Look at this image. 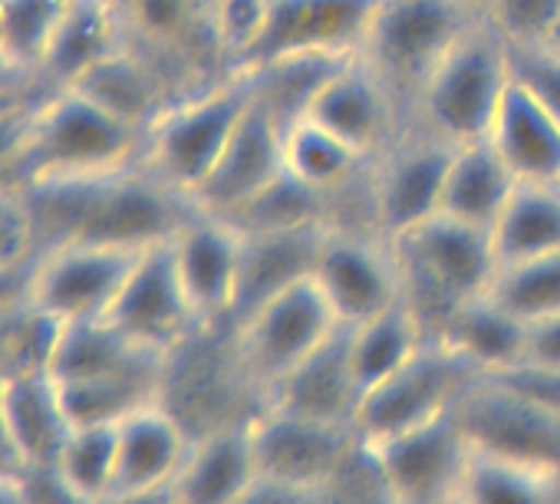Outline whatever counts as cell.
<instances>
[{"mask_svg":"<svg viewBox=\"0 0 560 504\" xmlns=\"http://www.w3.org/2000/svg\"><path fill=\"white\" fill-rule=\"evenodd\" d=\"M514 185V175L504 168L488 139L455 145L439 211L471 227L491 231Z\"/></svg>","mask_w":560,"mask_h":504,"instance_id":"27","label":"cell"},{"mask_svg":"<svg viewBox=\"0 0 560 504\" xmlns=\"http://www.w3.org/2000/svg\"><path fill=\"white\" fill-rule=\"evenodd\" d=\"M485 21L504 44H544L560 21V0H491Z\"/></svg>","mask_w":560,"mask_h":504,"instance_id":"38","label":"cell"},{"mask_svg":"<svg viewBox=\"0 0 560 504\" xmlns=\"http://www.w3.org/2000/svg\"><path fill=\"white\" fill-rule=\"evenodd\" d=\"M254 96V70L234 67L208 90L172 99L145 129L142 165L191 198L221 159Z\"/></svg>","mask_w":560,"mask_h":504,"instance_id":"3","label":"cell"},{"mask_svg":"<svg viewBox=\"0 0 560 504\" xmlns=\"http://www.w3.org/2000/svg\"><path fill=\"white\" fill-rule=\"evenodd\" d=\"M481 21L458 0H376L360 57L386 83L412 126L416 99L448 50Z\"/></svg>","mask_w":560,"mask_h":504,"instance_id":"4","label":"cell"},{"mask_svg":"<svg viewBox=\"0 0 560 504\" xmlns=\"http://www.w3.org/2000/svg\"><path fill=\"white\" fill-rule=\"evenodd\" d=\"M488 297L521 324L560 314V250L498 268Z\"/></svg>","mask_w":560,"mask_h":504,"instance_id":"34","label":"cell"},{"mask_svg":"<svg viewBox=\"0 0 560 504\" xmlns=\"http://www.w3.org/2000/svg\"><path fill=\"white\" fill-rule=\"evenodd\" d=\"M360 402L363 386L350 360V327H337V333L324 347H317L298 370H291L267 392L264 406L357 429Z\"/></svg>","mask_w":560,"mask_h":504,"instance_id":"23","label":"cell"},{"mask_svg":"<svg viewBox=\"0 0 560 504\" xmlns=\"http://www.w3.org/2000/svg\"><path fill=\"white\" fill-rule=\"evenodd\" d=\"M455 145L409 126L370 168V224L386 241L439 214Z\"/></svg>","mask_w":560,"mask_h":504,"instance_id":"11","label":"cell"},{"mask_svg":"<svg viewBox=\"0 0 560 504\" xmlns=\"http://www.w3.org/2000/svg\"><path fill=\"white\" fill-rule=\"evenodd\" d=\"M481 373L448 343L429 337L409 363L373 386L357 412L363 442H380L452 412Z\"/></svg>","mask_w":560,"mask_h":504,"instance_id":"7","label":"cell"},{"mask_svg":"<svg viewBox=\"0 0 560 504\" xmlns=\"http://www.w3.org/2000/svg\"><path fill=\"white\" fill-rule=\"evenodd\" d=\"M488 234L498 268L560 250V181H517Z\"/></svg>","mask_w":560,"mask_h":504,"instance_id":"29","label":"cell"},{"mask_svg":"<svg viewBox=\"0 0 560 504\" xmlns=\"http://www.w3.org/2000/svg\"><path fill=\"white\" fill-rule=\"evenodd\" d=\"M237 504H324V494L317 488H301L260 474Z\"/></svg>","mask_w":560,"mask_h":504,"instance_id":"43","label":"cell"},{"mask_svg":"<svg viewBox=\"0 0 560 504\" xmlns=\"http://www.w3.org/2000/svg\"><path fill=\"white\" fill-rule=\"evenodd\" d=\"M280 136H284V126L254 96L250 109L244 113L221 159L191 195L195 208L221 218H234L244 204H250L260 191H267L284 175Z\"/></svg>","mask_w":560,"mask_h":504,"instance_id":"19","label":"cell"},{"mask_svg":"<svg viewBox=\"0 0 560 504\" xmlns=\"http://www.w3.org/2000/svg\"><path fill=\"white\" fill-rule=\"evenodd\" d=\"M343 327L314 278L270 297L231 330V350L244 383L267 402V392L298 370L317 347Z\"/></svg>","mask_w":560,"mask_h":504,"instance_id":"6","label":"cell"},{"mask_svg":"<svg viewBox=\"0 0 560 504\" xmlns=\"http://www.w3.org/2000/svg\"><path fill=\"white\" fill-rule=\"evenodd\" d=\"M389 244L399 258L402 301L429 337H435L465 301L488 294L498 274L491 234L442 211Z\"/></svg>","mask_w":560,"mask_h":504,"instance_id":"2","label":"cell"},{"mask_svg":"<svg viewBox=\"0 0 560 504\" xmlns=\"http://www.w3.org/2000/svg\"><path fill=\"white\" fill-rule=\"evenodd\" d=\"M250 419L198 432L182 471L165 491V504H237L260 478Z\"/></svg>","mask_w":560,"mask_h":504,"instance_id":"22","label":"cell"},{"mask_svg":"<svg viewBox=\"0 0 560 504\" xmlns=\"http://www.w3.org/2000/svg\"><path fill=\"white\" fill-rule=\"evenodd\" d=\"M254 455L264 478L301 488H327L357 455L360 432L353 425L317 422L264 406L250 419Z\"/></svg>","mask_w":560,"mask_h":504,"instance_id":"14","label":"cell"},{"mask_svg":"<svg viewBox=\"0 0 560 504\" xmlns=\"http://www.w3.org/2000/svg\"><path fill=\"white\" fill-rule=\"evenodd\" d=\"M270 4L273 0H205L208 34L234 67H244L257 50L270 21Z\"/></svg>","mask_w":560,"mask_h":504,"instance_id":"36","label":"cell"},{"mask_svg":"<svg viewBox=\"0 0 560 504\" xmlns=\"http://www.w3.org/2000/svg\"><path fill=\"white\" fill-rule=\"evenodd\" d=\"M40 93H44V86H40V80H37L31 70L18 67L11 57L0 54V109H11V106L31 103V99L40 96Z\"/></svg>","mask_w":560,"mask_h":504,"instance_id":"44","label":"cell"},{"mask_svg":"<svg viewBox=\"0 0 560 504\" xmlns=\"http://www.w3.org/2000/svg\"><path fill=\"white\" fill-rule=\"evenodd\" d=\"M485 139L514 181H560V119L530 99L517 83H508Z\"/></svg>","mask_w":560,"mask_h":504,"instance_id":"25","label":"cell"},{"mask_svg":"<svg viewBox=\"0 0 560 504\" xmlns=\"http://www.w3.org/2000/svg\"><path fill=\"white\" fill-rule=\"evenodd\" d=\"M508 77L560 119V54L550 44H508Z\"/></svg>","mask_w":560,"mask_h":504,"instance_id":"37","label":"cell"},{"mask_svg":"<svg viewBox=\"0 0 560 504\" xmlns=\"http://www.w3.org/2000/svg\"><path fill=\"white\" fill-rule=\"evenodd\" d=\"M0 504H34L31 488L14 465L0 468Z\"/></svg>","mask_w":560,"mask_h":504,"instance_id":"45","label":"cell"},{"mask_svg":"<svg viewBox=\"0 0 560 504\" xmlns=\"http://www.w3.org/2000/svg\"><path fill=\"white\" fill-rule=\"evenodd\" d=\"M241 227L221 214L195 211L172 234V258L185 297L201 330H221L231 324L241 278Z\"/></svg>","mask_w":560,"mask_h":504,"instance_id":"15","label":"cell"},{"mask_svg":"<svg viewBox=\"0 0 560 504\" xmlns=\"http://www.w3.org/2000/svg\"><path fill=\"white\" fill-rule=\"evenodd\" d=\"M521 363L560 373V314L527 324V330H524V360Z\"/></svg>","mask_w":560,"mask_h":504,"instance_id":"41","label":"cell"},{"mask_svg":"<svg viewBox=\"0 0 560 504\" xmlns=\"http://www.w3.org/2000/svg\"><path fill=\"white\" fill-rule=\"evenodd\" d=\"M462 8H468L471 14H478V17H485L488 14V8H491V0H458Z\"/></svg>","mask_w":560,"mask_h":504,"instance_id":"46","label":"cell"},{"mask_svg":"<svg viewBox=\"0 0 560 504\" xmlns=\"http://www.w3.org/2000/svg\"><path fill=\"white\" fill-rule=\"evenodd\" d=\"M544 44H550V47H553V50L560 54V21L553 24V31H550V37H547Z\"/></svg>","mask_w":560,"mask_h":504,"instance_id":"47","label":"cell"},{"mask_svg":"<svg viewBox=\"0 0 560 504\" xmlns=\"http://www.w3.org/2000/svg\"><path fill=\"white\" fill-rule=\"evenodd\" d=\"M70 432L73 419L47 366H11L0 373V448L14 468H54Z\"/></svg>","mask_w":560,"mask_h":504,"instance_id":"16","label":"cell"},{"mask_svg":"<svg viewBox=\"0 0 560 504\" xmlns=\"http://www.w3.org/2000/svg\"><path fill=\"white\" fill-rule=\"evenodd\" d=\"M376 0H273L267 31L244 67L294 54H360Z\"/></svg>","mask_w":560,"mask_h":504,"instance_id":"20","label":"cell"},{"mask_svg":"<svg viewBox=\"0 0 560 504\" xmlns=\"http://www.w3.org/2000/svg\"><path fill=\"white\" fill-rule=\"evenodd\" d=\"M425 340L429 333L422 330L416 314L406 307V301L350 327V360L363 386V396L373 386H380L386 376H393L402 363H409Z\"/></svg>","mask_w":560,"mask_h":504,"instance_id":"30","label":"cell"},{"mask_svg":"<svg viewBox=\"0 0 560 504\" xmlns=\"http://www.w3.org/2000/svg\"><path fill=\"white\" fill-rule=\"evenodd\" d=\"M37 247L40 244L24 188L0 185V268L34 255Z\"/></svg>","mask_w":560,"mask_h":504,"instance_id":"39","label":"cell"},{"mask_svg":"<svg viewBox=\"0 0 560 504\" xmlns=\"http://www.w3.org/2000/svg\"><path fill=\"white\" fill-rule=\"evenodd\" d=\"M330 221H311L294 227H267V231H241V278L237 301L231 310V324L254 314L270 297L284 294L314 278L317 255Z\"/></svg>","mask_w":560,"mask_h":504,"instance_id":"21","label":"cell"},{"mask_svg":"<svg viewBox=\"0 0 560 504\" xmlns=\"http://www.w3.org/2000/svg\"><path fill=\"white\" fill-rule=\"evenodd\" d=\"M54 474L80 504H106L116 481V425H73Z\"/></svg>","mask_w":560,"mask_h":504,"instance_id":"33","label":"cell"},{"mask_svg":"<svg viewBox=\"0 0 560 504\" xmlns=\"http://www.w3.org/2000/svg\"><path fill=\"white\" fill-rule=\"evenodd\" d=\"M126 24L129 17L119 0H70L37 70L44 90L73 86L119 54L129 44Z\"/></svg>","mask_w":560,"mask_h":504,"instance_id":"24","label":"cell"},{"mask_svg":"<svg viewBox=\"0 0 560 504\" xmlns=\"http://www.w3.org/2000/svg\"><path fill=\"white\" fill-rule=\"evenodd\" d=\"M145 247L109 241H60L40 247L31 310L54 324L103 320Z\"/></svg>","mask_w":560,"mask_h":504,"instance_id":"8","label":"cell"},{"mask_svg":"<svg viewBox=\"0 0 560 504\" xmlns=\"http://www.w3.org/2000/svg\"><path fill=\"white\" fill-rule=\"evenodd\" d=\"M314 284L343 327H357L402 301L396 250L370 227H327Z\"/></svg>","mask_w":560,"mask_h":504,"instance_id":"9","label":"cell"},{"mask_svg":"<svg viewBox=\"0 0 560 504\" xmlns=\"http://www.w3.org/2000/svg\"><path fill=\"white\" fill-rule=\"evenodd\" d=\"M145 129L119 119L77 86L44 90L14 165L18 188L109 175L142 162Z\"/></svg>","mask_w":560,"mask_h":504,"instance_id":"1","label":"cell"},{"mask_svg":"<svg viewBox=\"0 0 560 504\" xmlns=\"http://www.w3.org/2000/svg\"><path fill=\"white\" fill-rule=\"evenodd\" d=\"M366 448L393 504H452L471 455L458 406L416 429L366 442Z\"/></svg>","mask_w":560,"mask_h":504,"instance_id":"10","label":"cell"},{"mask_svg":"<svg viewBox=\"0 0 560 504\" xmlns=\"http://www.w3.org/2000/svg\"><path fill=\"white\" fill-rule=\"evenodd\" d=\"M73 86L139 129H149L155 122V116L172 103V99H165L149 63L142 57H136L129 44L119 54H113L109 60H103L96 70H90Z\"/></svg>","mask_w":560,"mask_h":504,"instance_id":"31","label":"cell"},{"mask_svg":"<svg viewBox=\"0 0 560 504\" xmlns=\"http://www.w3.org/2000/svg\"><path fill=\"white\" fill-rule=\"evenodd\" d=\"M103 320H109L119 333H126L139 347L168 356L201 333L175 271L172 237L155 241L142 250L132 274L126 278L119 297L113 301Z\"/></svg>","mask_w":560,"mask_h":504,"instance_id":"13","label":"cell"},{"mask_svg":"<svg viewBox=\"0 0 560 504\" xmlns=\"http://www.w3.org/2000/svg\"><path fill=\"white\" fill-rule=\"evenodd\" d=\"M304 116L340 136L366 159L386 152L409 129L399 103L360 54L347 57L320 83Z\"/></svg>","mask_w":560,"mask_h":504,"instance_id":"17","label":"cell"},{"mask_svg":"<svg viewBox=\"0 0 560 504\" xmlns=\"http://www.w3.org/2000/svg\"><path fill=\"white\" fill-rule=\"evenodd\" d=\"M508 83V44L481 17L425 80L412 126L452 145L478 142L488 136Z\"/></svg>","mask_w":560,"mask_h":504,"instance_id":"5","label":"cell"},{"mask_svg":"<svg viewBox=\"0 0 560 504\" xmlns=\"http://www.w3.org/2000/svg\"><path fill=\"white\" fill-rule=\"evenodd\" d=\"M491 379H501L504 386L527 396L540 409L560 415V373L557 370H540V366H524L521 363V366H511L504 373H494Z\"/></svg>","mask_w":560,"mask_h":504,"instance_id":"40","label":"cell"},{"mask_svg":"<svg viewBox=\"0 0 560 504\" xmlns=\"http://www.w3.org/2000/svg\"><path fill=\"white\" fill-rule=\"evenodd\" d=\"M524 330L514 314L494 304L488 294L465 301L435 333V340L448 343L458 356H465L481 376L504 373L524 360Z\"/></svg>","mask_w":560,"mask_h":504,"instance_id":"28","label":"cell"},{"mask_svg":"<svg viewBox=\"0 0 560 504\" xmlns=\"http://www.w3.org/2000/svg\"><path fill=\"white\" fill-rule=\"evenodd\" d=\"M40 96H34L31 103L11 106V109H0V185H18L14 181L18 152H21V142H24V129H27L31 109H34V103Z\"/></svg>","mask_w":560,"mask_h":504,"instance_id":"42","label":"cell"},{"mask_svg":"<svg viewBox=\"0 0 560 504\" xmlns=\"http://www.w3.org/2000/svg\"><path fill=\"white\" fill-rule=\"evenodd\" d=\"M452 504H560V474L501 461L471 448Z\"/></svg>","mask_w":560,"mask_h":504,"instance_id":"32","label":"cell"},{"mask_svg":"<svg viewBox=\"0 0 560 504\" xmlns=\"http://www.w3.org/2000/svg\"><path fill=\"white\" fill-rule=\"evenodd\" d=\"M67 4L70 0H0V54L37 77Z\"/></svg>","mask_w":560,"mask_h":504,"instance_id":"35","label":"cell"},{"mask_svg":"<svg viewBox=\"0 0 560 504\" xmlns=\"http://www.w3.org/2000/svg\"><path fill=\"white\" fill-rule=\"evenodd\" d=\"M280 155H284V172L301 181L304 188L324 195L334 208L347 195V188L357 185L363 168H370L373 159L360 155L353 145H347L340 136L314 122L311 116L291 119L280 136Z\"/></svg>","mask_w":560,"mask_h":504,"instance_id":"26","label":"cell"},{"mask_svg":"<svg viewBox=\"0 0 560 504\" xmlns=\"http://www.w3.org/2000/svg\"><path fill=\"white\" fill-rule=\"evenodd\" d=\"M458 422L475 452L560 474V415L540 409L501 379L481 376L462 396Z\"/></svg>","mask_w":560,"mask_h":504,"instance_id":"12","label":"cell"},{"mask_svg":"<svg viewBox=\"0 0 560 504\" xmlns=\"http://www.w3.org/2000/svg\"><path fill=\"white\" fill-rule=\"evenodd\" d=\"M191 442L195 432L165 402L126 415L116 425V481L109 501H165Z\"/></svg>","mask_w":560,"mask_h":504,"instance_id":"18","label":"cell"}]
</instances>
